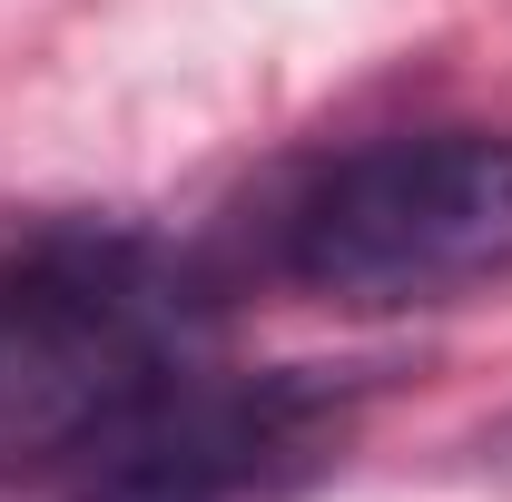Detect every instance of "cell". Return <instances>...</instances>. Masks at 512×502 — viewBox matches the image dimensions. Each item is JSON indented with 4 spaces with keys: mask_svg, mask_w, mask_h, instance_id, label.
Instances as JSON below:
<instances>
[{
    "mask_svg": "<svg viewBox=\"0 0 512 502\" xmlns=\"http://www.w3.org/2000/svg\"><path fill=\"white\" fill-rule=\"evenodd\" d=\"M365 414V384L325 365L276 375H178L158 404H138L109 443L79 453L69 502H276L325 473Z\"/></svg>",
    "mask_w": 512,
    "mask_h": 502,
    "instance_id": "3",
    "label": "cell"
},
{
    "mask_svg": "<svg viewBox=\"0 0 512 502\" xmlns=\"http://www.w3.org/2000/svg\"><path fill=\"white\" fill-rule=\"evenodd\" d=\"M266 266L345 315L453 306L512 276V128H394L266 197Z\"/></svg>",
    "mask_w": 512,
    "mask_h": 502,
    "instance_id": "2",
    "label": "cell"
},
{
    "mask_svg": "<svg viewBox=\"0 0 512 502\" xmlns=\"http://www.w3.org/2000/svg\"><path fill=\"white\" fill-rule=\"evenodd\" d=\"M207 365V296L158 237H0V453H89Z\"/></svg>",
    "mask_w": 512,
    "mask_h": 502,
    "instance_id": "1",
    "label": "cell"
}]
</instances>
